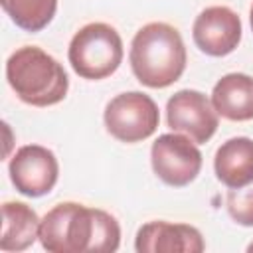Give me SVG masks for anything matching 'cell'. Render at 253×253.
Here are the masks:
<instances>
[{
    "mask_svg": "<svg viewBox=\"0 0 253 253\" xmlns=\"http://www.w3.org/2000/svg\"><path fill=\"white\" fill-rule=\"evenodd\" d=\"M40 243L49 253H113L121 243V227L103 210L63 202L43 215Z\"/></svg>",
    "mask_w": 253,
    "mask_h": 253,
    "instance_id": "cell-1",
    "label": "cell"
},
{
    "mask_svg": "<svg viewBox=\"0 0 253 253\" xmlns=\"http://www.w3.org/2000/svg\"><path fill=\"white\" fill-rule=\"evenodd\" d=\"M128 59L134 77L142 85L164 89L182 77L186 69V47L174 26L150 22L134 34Z\"/></svg>",
    "mask_w": 253,
    "mask_h": 253,
    "instance_id": "cell-2",
    "label": "cell"
},
{
    "mask_svg": "<svg viewBox=\"0 0 253 253\" xmlns=\"http://www.w3.org/2000/svg\"><path fill=\"white\" fill-rule=\"evenodd\" d=\"M6 79L18 99L32 107L57 105L69 89L63 65L38 45H24L8 57Z\"/></svg>",
    "mask_w": 253,
    "mask_h": 253,
    "instance_id": "cell-3",
    "label": "cell"
},
{
    "mask_svg": "<svg viewBox=\"0 0 253 253\" xmlns=\"http://www.w3.org/2000/svg\"><path fill=\"white\" fill-rule=\"evenodd\" d=\"M67 57L79 77L99 81L119 69L123 61V40L113 26L93 22L71 38Z\"/></svg>",
    "mask_w": 253,
    "mask_h": 253,
    "instance_id": "cell-4",
    "label": "cell"
},
{
    "mask_svg": "<svg viewBox=\"0 0 253 253\" xmlns=\"http://www.w3.org/2000/svg\"><path fill=\"white\" fill-rule=\"evenodd\" d=\"M105 126L121 142H140L154 134L160 123L156 103L140 91H128L113 97L105 107Z\"/></svg>",
    "mask_w": 253,
    "mask_h": 253,
    "instance_id": "cell-5",
    "label": "cell"
},
{
    "mask_svg": "<svg viewBox=\"0 0 253 253\" xmlns=\"http://www.w3.org/2000/svg\"><path fill=\"white\" fill-rule=\"evenodd\" d=\"M150 162L154 174L164 184L182 188L198 178L202 170V152L192 138L168 132L152 142Z\"/></svg>",
    "mask_w": 253,
    "mask_h": 253,
    "instance_id": "cell-6",
    "label": "cell"
},
{
    "mask_svg": "<svg viewBox=\"0 0 253 253\" xmlns=\"http://www.w3.org/2000/svg\"><path fill=\"white\" fill-rule=\"evenodd\" d=\"M8 172L20 194L42 198L53 190L59 176V164L49 148L42 144H26L10 158Z\"/></svg>",
    "mask_w": 253,
    "mask_h": 253,
    "instance_id": "cell-7",
    "label": "cell"
},
{
    "mask_svg": "<svg viewBox=\"0 0 253 253\" xmlns=\"http://www.w3.org/2000/svg\"><path fill=\"white\" fill-rule=\"evenodd\" d=\"M166 121L174 132H184L196 144L208 142L219 125L211 101L196 89H182L168 99Z\"/></svg>",
    "mask_w": 253,
    "mask_h": 253,
    "instance_id": "cell-8",
    "label": "cell"
},
{
    "mask_svg": "<svg viewBox=\"0 0 253 253\" xmlns=\"http://www.w3.org/2000/svg\"><path fill=\"white\" fill-rule=\"evenodd\" d=\"M192 38L206 55L223 57L241 42V20L227 6H210L194 20Z\"/></svg>",
    "mask_w": 253,
    "mask_h": 253,
    "instance_id": "cell-9",
    "label": "cell"
},
{
    "mask_svg": "<svg viewBox=\"0 0 253 253\" xmlns=\"http://www.w3.org/2000/svg\"><path fill=\"white\" fill-rule=\"evenodd\" d=\"M134 249L138 253H202L206 243L196 227L158 219L136 231Z\"/></svg>",
    "mask_w": 253,
    "mask_h": 253,
    "instance_id": "cell-10",
    "label": "cell"
},
{
    "mask_svg": "<svg viewBox=\"0 0 253 253\" xmlns=\"http://www.w3.org/2000/svg\"><path fill=\"white\" fill-rule=\"evenodd\" d=\"M211 105L227 121L253 119V77L245 73L223 75L211 91Z\"/></svg>",
    "mask_w": 253,
    "mask_h": 253,
    "instance_id": "cell-11",
    "label": "cell"
},
{
    "mask_svg": "<svg viewBox=\"0 0 253 253\" xmlns=\"http://www.w3.org/2000/svg\"><path fill=\"white\" fill-rule=\"evenodd\" d=\"M213 170L227 188H243L253 182V140L233 136L225 140L213 158Z\"/></svg>",
    "mask_w": 253,
    "mask_h": 253,
    "instance_id": "cell-12",
    "label": "cell"
},
{
    "mask_svg": "<svg viewBox=\"0 0 253 253\" xmlns=\"http://www.w3.org/2000/svg\"><path fill=\"white\" fill-rule=\"evenodd\" d=\"M40 223L38 213L22 204V202H6L2 204V251H24L40 239Z\"/></svg>",
    "mask_w": 253,
    "mask_h": 253,
    "instance_id": "cell-13",
    "label": "cell"
},
{
    "mask_svg": "<svg viewBox=\"0 0 253 253\" xmlns=\"http://www.w3.org/2000/svg\"><path fill=\"white\" fill-rule=\"evenodd\" d=\"M2 8L18 28L34 34L53 20L57 0H2Z\"/></svg>",
    "mask_w": 253,
    "mask_h": 253,
    "instance_id": "cell-14",
    "label": "cell"
},
{
    "mask_svg": "<svg viewBox=\"0 0 253 253\" xmlns=\"http://www.w3.org/2000/svg\"><path fill=\"white\" fill-rule=\"evenodd\" d=\"M227 211L235 223L253 227V182L243 188H229Z\"/></svg>",
    "mask_w": 253,
    "mask_h": 253,
    "instance_id": "cell-15",
    "label": "cell"
},
{
    "mask_svg": "<svg viewBox=\"0 0 253 253\" xmlns=\"http://www.w3.org/2000/svg\"><path fill=\"white\" fill-rule=\"evenodd\" d=\"M249 20H251V30H253V6H251V14H249Z\"/></svg>",
    "mask_w": 253,
    "mask_h": 253,
    "instance_id": "cell-16",
    "label": "cell"
},
{
    "mask_svg": "<svg viewBox=\"0 0 253 253\" xmlns=\"http://www.w3.org/2000/svg\"><path fill=\"white\" fill-rule=\"evenodd\" d=\"M247 251H251V253H253V243H251V245L247 247Z\"/></svg>",
    "mask_w": 253,
    "mask_h": 253,
    "instance_id": "cell-17",
    "label": "cell"
}]
</instances>
